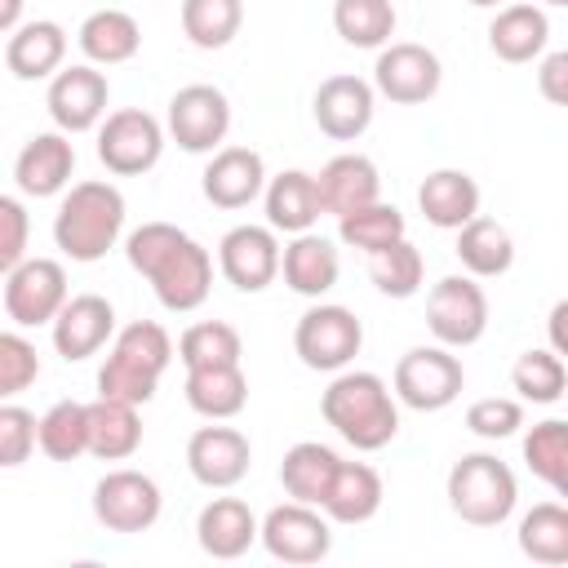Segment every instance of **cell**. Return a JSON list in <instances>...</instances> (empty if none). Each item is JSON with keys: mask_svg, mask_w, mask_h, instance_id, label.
<instances>
[{"mask_svg": "<svg viewBox=\"0 0 568 568\" xmlns=\"http://www.w3.org/2000/svg\"><path fill=\"white\" fill-rule=\"evenodd\" d=\"M426 328L439 346H475L488 328V297L475 284V275H444L426 293Z\"/></svg>", "mask_w": 568, "mask_h": 568, "instance_id": "cell-10", "label": "cell"}, {"mask_svg": "<svg viewBox=\"0 0 568 568\" xmlns=\"http://www.w3.org/2000/svg\"><path fill=\"white\" fill-rule=\"evenodd\" d=\"M71 173H75V146H71V133H62V129L36 133L13 160V182L31 200H49V195L67 191Z\"/></svg>", "mask_w": 568, "mask_h": 568, "instance_id": "cell-21", "label": "cell"}, {"mask_svg": "<svg viewBox=\"0 0 568 568\" xmlns=\"http://www.w3.org/2000/svg\"><path fill=\"white\" fill-rule=\"evenodd\" d=\"M40 444V422L31 408L22 404H4L0 408V466H22L31 457V448Z\"/></svg>", "mask_w": 568, "mask_h": 568, "instance_id": "cell-46", "label": "cell"}, {"mask_svg": "<svg viewBox=\"0 0 568 568\" xmlns=\"http://www.w3.org/2000/svg\"><path fill=\"white\" fill-rule=\"evenodd\" d=\"M138 444H142L138 404L98 395V399L89 404V453L102 457V462H124V457L138 453Z\"/></svg>", "mask_w": 568, "mask_h": 568, "instance_id": "cell-32", "label": "cell"}, {"mask_svg": "<svg viewBox=\"0 0 568 568\" xmlns=\"http://www.w3.org/2000/svg\"><path fill=\"white\" fill-rule=\"evenodd\" d=\"M257 537H262V524L240 497H213L195 519V541L213 559H240Z\"/></svg>", "mask_w": 568, "mask_h": 568, "instance_id": "cell-26", "label": "cell"}, {"mask_svg": "<svg viewBox=\"0 0 568 568\" xmlns=\"http://www.w3.org/2000/svg\"><path fill=\"white\" fill-rule=\"evenodd\" d=\"M359 346H364V324L355 320L351 306L337 302H315L311 311H302L293 328V351L315 373H342L359 355Z\"/></svg>", "mask_w": 568, "mask_h": 568, "instance_id": "cell-6", "label": "cell"}, {"mask_svg": "<svg viewBox=\"0 0 568 568\" xmlns=\"http://www.w3.org/2000/svg\"><path fill=\"white\" fill-rule=\"evenodd\" d=\"M244 342L226 320H200L178 337L182 368H213V364H240Z\"/></svg>", "mask_w": 568, "mask_h": 568, "instance_id": "cell-42", "label": "cell"}, {"mask_svg": "<svg viewBox=\"0 0 568 568\" xmlns=\"http://www.w3.org/2000/svg\"><path fill=\"white\" fill-rule=\"evenodd\" d=\"M546 40H550V18H546L541 4H528V0L501 4L488 22V49L510 67H524V62L541 58Z\"/></svg>", "mask_w": 568, "mask_h": 568, "instance_id": "cell-23", "label": "cell"}, {"mask_svg": "<svg viewBox=\"0 0 568 568\" xmlns=\"http://www.w3.org/2000/svg\"><path fill=\"white\" fill-rule=\"evenodd\" d=\"M422 271H426L422 253L408 244V235L386 244V248H377V253H368V280L377 284V293H386L395 302H404V297H413L422 288Z\"/></svg>", "mask_w": 568, "mask_h": 568, "instance_id": "cell-43", "label": "cell"}, {"mask_svg": "<svg viewBox=\"0 0 568 568\" xmlns=\"http://www.w3.org/2000/svg\"><path fill=\"white\" fill-rule=\"evenodd\" d=\"M280 275L293 293L302 297H324L337 275H342V257H337V244L320 231H302L284 244V262H280Z\"/></svg>", "mask_w": 568, "mask_h": 568, "instance_id": "cell-27", "label": "cell"}, {"mask_svg": "<svg viewBox=\"0 0 568 568\" xmlns=\"http://www.w3.org/2000/svg\"><path fill=\"white\" fill-rule=\"evenodd\" d=\"M164 510V493L151 475L120 466L93 484V519L106 532H146Z\"/></svg>", "mask_w": 568, "mask_h": 568, "instance_id": "cell-9", "label": "cell"}, {"mask_svg": "<svg viewBox=\"0 0 568 568\" xmlns=\"http://www.w3.org/2000/svg\"><path fill=\"white\" fill-rule=\"evenodd\" d=\"M519 550L532 564H568V501H537L519 519Z\"/></svg>", "mask_w": 568, "mask_h": 568, "instance_id": "cell-35", "label": "cell"}, {"mask_svg": "<svg viewBox=\"0 0 568 568\" xmlns=\"http://www.w3.org/2000/svg\"><path fill=\"white\" fill-rule=\"evenodd\" d=\"M280 262H284V248H280L271 222L266 226H253V222L231 226L217 244V266H222L226 284L240 293H262L266 284H275Z\"/></svg>", "mask_w": 568, "mask_h": 568, "instance_id": "cell-16", "label": "cell"}, {"mask_svg": "<svg viewBox=\"0 0 568 568\" xmlns=\"http://www.w3.org/2000/svg\"><path fill=\"white\" fill-rule=\"evenodd\" d=\"M537 89L546 102L568 106V49H550L537 62Z\"/></svg>", "mask_w": 568, "mask_h": 568, "instance_id": "cell-48", "label": "cell"}, {"mask_svg": "<svg viewBox=\"0 0 568 568\" xmlns=\"http://www.w3.org/2000/svg\"><path fill=\"white\" fill-rule=\"evenodd\" d=\"M337 466H342V457H337L328 444H320V439H297V444L284 453V462H280V484H284V493H288L293 501L324 506Z\"/></svg>", "mask_w": 568, "mask_h": 568, "instance_id": "cell-31", "label": "cell"}, {"mask_svg": "<svg viewBox=\"0 0 568 568\" xmlns=\"http://www.w3.org/2000/svg\"><path fill=\"white\" fill-rule=\"evenodd\" d=\"M404 235H408V222H404V213H399L395 204H386V200L364 204V209L337 217V240H342L346 248H359L364 257L377 253V248H386V244H395V240H404Z\"/></svg>", "mask_w": 568, "mask_h": 568, "instance_id": "cell-39", "label": "cell"}, {"mask_svg": "<svg viewBox=\"0 0 568 568\" xmlns=\"http://www.w3.org/2000/svg\"><path fill=\"white\" fill-rule=\"evenodd\" d=\"M186 404L209 422H231L248 404V377L240 364L186 368Z\"/></svg>", "mask_w": 568, "mask_h": 568, "instance_id": "cell-30", "label": "cell"}, {"mask_svg": "<svg viewBox=\"0 0 568 568\" xmlns=\"http://www.w3.org/2000/svg\"><path fill=\"white\" fill-rule=\"evenodd\" d=\"M262 200H266V222H271L275 231H284V235L315 231V222H320V213H324V204H320V182H315V173H306V169H284V173H275V178L266 182Z\"/></svg>", "mask_w": 568, "mask_h": 568, "instance_id": "cell-28", "label": "cell"}, {"mask_svg": "<svg viewBox=\"0 0 568 568\" xmlns=\"http://www.w3.org/2000/svg\"><path fill=\"white\" fill-rule=\"evenodd\" d=\"M244 27V0H182V36L195 49H226Z\"/></svg>", "mask_w": 568, "mask_h": 568, "instance_id": "cell-38", "label": "cell"}, {"mask_svg": "<svg viewBox=\"0 0 568 568\" xmlns=\"http://www.w3.org/2000/svg\"><path fill=\"white\" fill-rule=\"evenodd\" d=\"M524 426V404L510 395H484L466 408V430L479 439H510Z\"/></svg>", "mask_w": 568, "mask_h": 568, "instance_id": "cell-44", "label": "cell"}, {"mask_svg": "<svg viewBox=\"0 0 568 568\" xmlns=\"http://www.w3.org/2000/svg\"><path fill=\"white\" fill-rule=\"evenodd\" d=\"M248 466H253V444L235 426L213 422L186 439V470L204 488H235L248 475Z\"/></svg>", "mask_w": 568, "mask_h": 568, "instance_id": "cell-17", "label": "cell"}, {"mask_svg": "<svg viewBox=\"0 0 568 568\" xmlns=\"http://www.w3.org/2000/svg\"><path fill=\"white\" fill-rule=\"evenodd\" d=\"M106 102H111V84H106V75L93 62L62 67L49 80V93H44V106H49V115H53V124L62 133H89V129H98L111 115Z\"/></svg>", "mask_w": 568, "mask_h": 568, "instance_id": "cell-15", "label": "cell"}, {"mask_svg": "<svg viewBox=\"0 0 568 568\" xmlns=\"http://www.w3.org/2000/svg\"><path fill=\"white\" fill-rule=\"evenodd\" d=\"M124 231V195L111 182H75L67 186L58 213H53V244L71 262H98L115 248Z\"/></svg>", "mask_w": 568, "mask_h": 568, "instance_id": "cell-3", "label": "cell"}, {"mask_svg": "<svg viewBox=\"0 0 568 568\" xmlns=\"http://www.w3.org/2000/svg\"><path fill=\"white\" fill-rule=\"evenodd\" d=\"M129 266L155 288L160 306L173 315L200 311L213 288V257L200 240H191L173 222H142L124 240Z\"/></svg>", "mask_w": 568, "mask_h": 568, "instance_id": "cell-1", "label": "cell"}, {"mask_svg": "<svg viewBox=\"0 0 568 568\" xmlns=\"http://www.w3.org/2000/svg\"><path fill=\"white\" fill-rule=\"evenodd\" d=\"M169 138L191 155H213L231 133V102L217 84H186L169 98Z\"/></svg>", "mask_w": 568, "mask_h": 568, "instance_id": "cell-11", "label": "cell"}, {"mask_svg": "<svg viewBox=\"0 0 568 568\" xmlns=\"http://www.w3.org/2000/svg\"><path fill=\"white\" fill-rule=\"evenodd\" d=\"M315 182H320V204H324V213H333V217H346V213H355V209L382 200V173H377V164H373L368 155H359V151L333 155V160L315 173Z\"/></svg>", "mask_w": 568, "mask_h": 568, "instance_id": "cell-22", "label": "cell"}, {"mask_svg": "<svg viewBox=\"0 0 568 568\" xmlns=\"http://www.w3.org/2000/svg\"><path fill=\"white\" fill-rule=\"evenodd\" d=\"M546 4H559V9H568V0H546Z\"/></svg>", "mask_w": 568, "mask_h": 568, "instance_id": "cell-52", "label": "cell"}, {"mask_svg": "<svg viewBox=\"0 0 568 568\" xmlns=\"http://www.w3.org/2000/svg\"><path fill=\"white\" fill-rule=\"evenodd\" d=\"M200 191L213 209H248L266 191V164L253 146H217L200 173Z\"/></svg>", "mask_w": 568, "mask_h": 568, "instance_id": "cell-20", "label": "cell"}, {"mask_svg": "<svg viewBox=\"0 0 568 568\" xmlns=\"http://www.w3.org/2000/svg\"><path fill=\"white\" fill-rule=\"evenodd\" d=\"M173 364V337L155 320H133L115 333L106 364L98 368V395L124 404H151L164 368Z\"/></svg>", "mask_w": 568, "mask_h": 568, "instance_id": "cell-4", "label": "cell"}, {"mask_svg": "<svg viewBox=\"0 0 568 568\" xmlns=\"http://www.w3.org/2000/svg\"><path fill=\"white\" fill-rule=\"evenodd\" d=\"M320 510L333 524H368L382 510V475L368 462H342Z\"/></svg>", "mask_w": 568, "mask_h": 568, "instance_id": "cell-33", "label": "cell"}, {"mask_svg": "<svg viewBox=\"0 0 568 568\" xmlns=\"http://www.w3.org/2000/svg\"><path fill=\"white\" fill-rule=\"evenodd\" d=\"M49 328H53V351L67 364H80L115 337V306L102 293H75Z\"/></svg>", "mask_w": 568, "mask_h": 568, "instance_id": "cell-19", "label": "cell"}, {"mask_svg": "<svg viewBox=\"0 0 568 568\" xmlns=\"http://www.w3.org/2000/svg\"><path fill=\"white\" fill-rule=\"evenodd\" d=\"M466 386V368L453 355V346H413L395 364V399L413 413H439L448 408Z\"/></svg>", "mask_w": 568, "mask_h": 568, "instance_id": "cell-7", "label": "cell"}, {"mask_svg": "<svg viewBox=\"0 0 568 568\" xmlns=\"http://www.w3.org/2000/svg\"><path fill=\"white\" fill-rule=\"evenodd\" d=\"M36 377H40V355H36V346H31L18 328L0 333V395L13 399V395L27 390Z\"/></svg>", "mask_w": 568, "mask_h": 568, "instance_id": "cell-45", "label": "cell"}, {"mask_svg": "<svg viewBox=\"0 0 568 568\" xmlns=\"http://www.w3.org/2000/svg\"><path fill=\"white\" fill-rule=\"evenodd\" d=\"M466 4H475V9H501V0H466Z\"/></svg>", "mask_w": 568, "mask_h": 568, "instance_id": "cell-51", "label": "cell"}, {"mask_svg": "<svg viewBox=\"0 0 568 568\" xmlns=\"http://www.w3.org/2000/svg\"><path fill=\"white\" fill-rule=\"evenodd\" d=\"M40 453L49 462H75L89 453V404L58 399L40 417Z\"/></svg>", "mask_w": 568, "mask_h": 568, "instance_id": "cell-40", "label": "cell"}, {"mask_svg": "<svg viewBox=\"0 0 568 568\" xmlns=\"http://www.w3.org/2000/svg\"><path fill=\"white\" fill-rule=\"evenodd\" d=\"M67 302H71V293H67L62 262H53V257H27L13 271H4V315L18 328L53 324Z\"/></svg>", "mask_w": 568, "mask_h": 568, "instance_id": "cell-12", "label": "cell"}, {"mask_svg": "<svg viewBox=\"0 0 568 568\" xmlns=\"http://www.w3.org/2000/svg\"><path fill=\"white\" fill-rule=\"evenodd\" d=\"M510 386H515L519 399H528V404H555V399H564V390H568V364H564V355H555L550 346H532V351H524V355L515 359Z\"/></svg>", "mask_w": 568, "mask_h": 568, "instance_id": "cell-41", "label": "cell"}, {"mask_svg": "<svg viewBox=\"0 0 568 568\" xmlns=\"http://www.w3.org/2000/svg\"><path fill=\"white\" fill-rule=\"evenodd\" d=\"M67 58V31L53 18H31L4 40V67L13 80H53Z\"/></svg>", "mask_w": 568, "mask_h": 568, "instance_id": "cell-24", "label": "cell"}, {"mask_svg": "<svg viewBox=\"0 0 568 568\" xmlns=\"http://www.w3.org/2000/svg\"><path fill=\"white\" fill-rule=\"evenodd\" d=\"M27 209L18 195H0V271H13L18 262H27Z\"/></svg>", "mask_w": 568, "mask_h": 568, "instance_id": "cell-47", "label": "cell"}, {"mask_svg": "<svg viewBox=\"0 0 568 568\" xmlns=\"http://www.w3.org/2000/svg\"><path fill=\"white\" fill-rule=\"evenodd\" d=\"M457 262L466 275L475 280H493V275H506L510 262H515V240L501 222L493 217H470L462 231H457Z\"/></svg>", "mask_w": 568, "mask_h": 568, "instance_id": "cell-34", "label": "cell"}, {"mask_svg": "<svg viewBox=\"0 0 568 568\" xmlns=\"http://www.w3.org/2000/svg\"><path fill=\"white\" fill-rule=\"evenodd\" d=\"M262 546L280 564H320L333 550V519L311 501H284L262 519Z\"/></svg>", "mask_w": 568, "mask_h": 568, "instance_id": "cell-13", "label": "cell"}, {"mask_svg": "<svg viewBox=\"0 0 568 568\" xmlns=\"http://www.w3.org/2000/svg\"><path fill=\"white\" fill-rule=\"evenodd\" d=\"M444 84V67L439 58L426 49V44H413V40H390L377 49V62H373V89L399 106H417V102H430Z\"/></svg>", "mask_w": 568, "mask_h": 568, "instance_id": "cell-14", "label": "cell"}, {"mask_svg": "<svg viewBox=\"0 0 568 568\" xmlns=\"http://www.w3.org/2000/svg\"><path fill=\"white\" fill-rule=\"evenodd\" d=\"M417 209L439 231H462L470 217H479V182L466 169H435L417 186Z\"/></svg>", "mask_w": 568, "mask_h": 568, "instance_id": "cell-25", "label": "cell"}, {"mask_svg": "<svg viewBox=\"0 0 568 568\" xmlns=\"http://www.w3.org/2000/svg\"><path fill=\"white\" fill-rule=\"evenodd\" d=\"M373 111H377V89L359 75H328L311 98V115L320 133H328L333 142H355L373 124Z\"/></svg>", "mask_w": 568, "mask_h": 568, "instance_id": "cell-18", "label": "cell"}, {"mask_svg": "<svg viewBox=\"0 0 568 568\" xmlns=\"http://www.w3.org/2000/svg\"><path fill=\"white\" fill-rule=\"evenodd\" d=\"M524 466L568 501V422L546 417L524 435Z\"/></svg>", "mask_w": 568, "mask_h": 568, "instance_id": "cell-36", "label": "cell"}, {"mask_svg": "<svg viewBox=\"0 0 568 568\" xmlns=\"http://www.w3.org/2000/svg\"><path fill=\"white\" fill-rule=\"evenodd\" d=\"M333 31L351 49H382L395 36L390 0H333Z\"/></svg>", "mask_w": 568, "mask_h": 568, "instance_id": "cell-37", "label": "cell"}, {"mask_svg": "<svg viewBox=\"0 0 568 568\" xmlns=\"http://www.w3.org/2000/svg\"><path fill=\"white\" fill-rule=\"evenodd\" d=\"M22 27V0H0V31H18Z\"/></svg>", "mask_w": 568, "mask_h": 568, "instance_id": "cell-50", "label": "cell"}, {"mask_svg": "<svg viewBox=\"0 0 568 568\" xmlns=\"http://www.w3.org/2000/svg\"><path fill=\"white\" fill-rule=\"evenodd\" d=\"M75 44L93 67H120L142 49V27L124 9H93L80 22Z\"/></svg>", "mask_w": 568, "mask_h": 568, "instance_id": "cell-29", "label": "cell"}, {"mask_svg": "<svg viewBox=\"0 0 568 568\" xmlns=\"http://www.w3.org/2000/svg\"><path fill=\"white\" fill-rule=\"evenodd\" d=\"M164 155V124L142 106H120L98 124V160L115 178H138Z\"/></svg>", "mask_w": 568, "mask_h": 568, "instance_id": "cell-8", "label": "cell"}, {"mask_svg": "<svg viewBox=\"0 0 568 568\" xmlns=\"http://www.w3.org/2000/svg\"><path fill=\"white\" fill-rule=\"evenodd\" d=\"M320 413L359 453H377L399 435V408H395L390 386L364 368H355V373L342 368L328 382V390L320 395Z\"/></svg>", "mask_w": 568, "mask_h": 568, "instance_id": "cell-2", "label": "cell"}, {"mask_svg": "<svg viewBox=\"0 0 568 568\" xmlns=\"http://www.w3.org/2000/svg\"><path fill=\"white\" fill-rule=\"evenodd\" d=\"M546 337H550V351L568 359V297H559L546 315Z\"/></svg>", "mask_w": 568, "mask_h": 568, "instance_id": "cell-49", "label": "cell"}, {"mask_svg": "<svg viewBox=\"0 0 568 568\" xmlns=\"http://www.w3.org/2000/svg\"><path fill=\"white\" fill-rule=\"evenodd\" d=\"M448 506L462 524L475 528H497L510 519L515 501H519V484L515 470L497 457V453H462L448 470Z\"/></svg>", "mask_w": 568, "mask_h": 568, "instance_id": "cell-5", "label": "cell"}]
</instances>
